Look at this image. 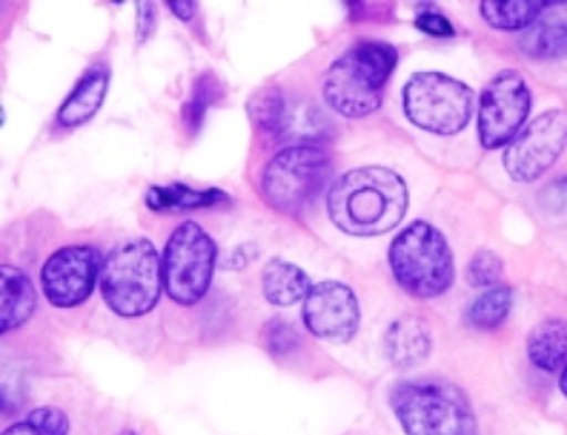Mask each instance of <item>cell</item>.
Returning a JSON list of instances; mask_svg holds the SVG:
<instances>
[{"mask_svg": "<svg viewBox=\"0 0 567 435\" xmlns=\"http://www.w3.org/2000/svg\"><path fill=\"white\" fill-rule=\"evenodd\" d=\"M219 97H221L219 80L214 76L213 72L200 74L197 82H195L192 99L187 101L186 106H184V114H182L184 125H186L187 131H189L192 135H195V133L203 127L208 108H210Z\"/></svg>", "mask_w": 567, "mask_h": 435, "instance_id": "cell-23", "label": "cell"}, {"mask_svg": "<svg viewBox=\"0 0 567 435\" xmlns=\"http://www.w3.org/2000/svg\"><path fill=\"white\" fill-rule=\"evenodd\" d=\"M473 111L475 92L443 72H416L403 87L406 120L433 135H458L470 125Z\"/></svg>", "mask_w": 567, "mask_h": 435, "instance_id": "cell-7", "label": "cell"}, {"mask_svg": "<svg viewBox=\"0 0 567 435\" xmlns=\"http://www.w3.org/2000/svg\"><path fill=\"white\" fill-rule=\"evenodd\" d=\"M229 203V195L221 189H195L186 184H168V186H150L146 205L152 210H194Z\"/></svg>", "mask_w": 567, "mask_h": 435, "instance_id": "cell-18", "label": "cell"}, {"mask_svg": "<svg viewBox=\"0 0 567 435\" xmlns=\"http://www.w3.org/2000/svg\"><path fill=\"white\" fill-rule=\"evenodd\" d=\"M526 351H528L529 362L547 373H555L566 367V322L547 320L543 324L535 325L526 339Z\"/></svg>", "mask_w": 567, "mask_h": 435, "instance_id": "cell-17", "label": "cell"}, {"mask_svg": "<svg viewBox=\"0 0 567 435\" xmlns=\"http://www.w3.org/2000/svg\"><path fill=\"white\" fill-rule=\"evenodd\" d=\"M398 50L381 40H361L333 61L323 79V99L344 117L381 111L384 87L398 66Z\"/></svg>", "mask_w": 567, "mask_h": 435, "instance_id": "cell-2", "label": "cell"}, {"mask_svg": "<svg viewBox=\"0 0 567 435\" xmlns=\"http://www.w3.org/2000/svg\"><path fill=\"white\" fill-rule=\"evenodd\" d=\"M566 367H561L560 370V390H561V394H564V396H566L567 394V390H566Z\"/></svg>", "mask_w": 567, "mask_h": 435, "instance_id": "cell-30", "label": "cell"}, {"mask_svg": "<svg viewBox=\"0 0 567 435\" xmlns=\"http://www.w3.org/2000/svg\"><path fill=\"white\" fill-rule=\"evenodd\" d=\"M360 303L354 290L342 282H318L305 298L303 322L317 339L336 344L349 343L360 330Z\"/></svg>", "mask_w": 567, "mask_h": 435, "instance_id": "cell-12", "label": "cell"}, {"mask_svg": "<svg viewBox=\"0 0 567 435\" xmlns=\"http://www.w3.org/2000/svg\"><path fill=\"white\" fill-rule=\"evenodd\" d=\"M261 339L267 352L275 358L288 356L290 352L296 351L301 341L293 325L282 319H272L271 322H267Z\"/></svg>", "mask_w": 567, "mask_h": 435, "instance_id": "cell-26", "label": "cell"}, {"mask_svg": "<svg viewBox=\"0 0 567 435\" xmlns=\"http://www.w3.org/2000/svg\"><path fill=\"white\" fill-rule=\"evenodd\" d=\"M406 210L405 180L381 165L349 170L329 188V220L350 237L390 234L403 221Z\"/></svg>", "mask_w": 567, "mask_h": 435, "instance_id": "cell-1", "label": "cell"}, {"mask_svg": "<svg viewBox=\"0 0 567 435\" xmlns=\"http://www.w3.org/2000/svg\"><path fill=\"white\" fill-rule=\"evenodd\" d=\"M37 309V290L20 267L0 266V332L27 324Z\"/></svg>", "mask_w": 567, "mask_h": 435, "instance_id": "cell-15", "label": "cell"}, {"mask_svg": "<svg viewBox=\"0 0 567 435\" xmlns=\"http://www.w3.org/2000/svg\"><path fill=\"white\" fill-rule=\"evenodd\" d=\"M390 405L409 435L477 434V416L470 397L443 379L398 383L390 392Z\"/></svg>", "mask_w": 567, "mask_h": 435, "instance_id": "cell-3", "label": "cell"}, {"mask_svg": "<svg viewBox=\"0 0 567 435\" xmlns=\"http://www.w3.org/2000/svg\"><path fill=\"white\" fill-rule=\"evenodd\" d=\"M331 175L333 163L326 149L315 144H297L278 152L267 163L261 194L278 213L299 216L317 201Z\"/></svg>", "mask_w": 567, "mask_h": 435, "instance_id": "cell-6", "label": "cell"}, {"mask_svg": "<svg viewBox=\"0 0 567 435\" xmlns=\"http://www.w3.org/2000/svg\"><path fill=\"white\" fill-rule=\"evenodd\" d=\"M566 20L556 15H543L528 27L518 40L526 55L535 59H556L566 53Z\"/></svg>", "mask_w": 567, "mask_h": 435, "instance_id": "cell-21", "label": "cell"}, {"mask_svg": "<svg viewBox=\"0 0 567 435\" xmlns=\"http://www.w3.org/2000/svg\"><path fill=\"white\" fill-rule=\"evenodd\" d=\"M416 27H419L422 33L435 37V39H451V37L456 34L451 20L439 12H433V10L420 13L419 18H416Z\"/></svg>", "mask_w": 567, "mask_h": 435, "instance_id": "cell-27", "label": "cell"}, {"mask_svg": "<svg viewBox=\"0 0 567 435\" xmlns=\"http://www.w3.org/2000/svg\"><path fill=\"white\" fill-rule=\"evenodd\" d=\"M532 108L523 74L502 71L484 87L478 108V141L484 149L507 146L520 133Z\"/></svg>", "mask_w": 567, "mask_h": 435, "instance_id": "cell-9", "label": "cell"}, {"mask_svg": "<svg viewBox=\"0 0 567 435\" xmlns=\"http://www.w3.org/2000/svg\"><path fill=\"white\" fill-rule=\"evenodd\" d=\"M218 248L197 221H184L173 231L163 256L168 298L182 307L199 303L213 284Z\"/></svg>", "mask_w": 567, "mask_h": 435, "instance_id": "cell-8", "label": "cell"}, {"mask_svg": "<svg viewBox=\"0 0 567 435\" xmlns=\"http://www.w3.org/2000/svg\"><path fill=\"white\" fill-rule=\"evenodd\" d=\"M388 261L393 279L411 298H439L456 279L451 245L430 221L409 224L390 245Z\"/></svg>", "mask_w": 567, "mask_h": 435, "instance_id": "cell-4", "label": "cell"}, {"mask_svg": "<svg viewBox=\"0 0 567 435\" xmlns=\"http://www.w3.org/2000/svg\"><path fill=\"white\" fill-rule=\"evenodd\" d=\"M513 290L509 287H492L481 293L467 311V322L477 330H496L509 317Z\"/></svg>", "mask_w": 567, "mask_h": 435, "instance_id": "cell-22", "label": "cell"}, {"mask_svg": "<svg viewBox=\"0 0 567 435\" xmlns=\"http://www.w3.org/2000/svg\"><path fill=\"white\" fill-rule=\"evenodd\" d=\"M384 352L390 364L398 370H413L432 352V330L427 320L416 314H405L388 328Z\"/></svg>", "mask_w": 567, "mask_h": 435, "instance_id": "cell-13", "label": "cell"}, {"mask_svg": "<svg viewBox=\"0 0 567 435\" xmlns=\"http://www.w3.org/2000/svg\"><path fill=\"white\" fill-rule=\"evenodd\" d=\"M503 275V261L496 252L488 248L478 250L467 267V282L473 288L496 287Z\"/></svg>", "mask_w": 567, "mask_h": 435, "instance_id": "cell-25", "label": "cell"}, {"mask_svg": "<svg viewBox=\"0 0 567 435\" xmlns=\"http://www.w3.org/2000/svg\"><path fill=\"white\" fill-rule=\"evenodd\" d=\"M566 112L547 111L518 133L505 148L503 167L516 183L542 178L566 148Z\"/></svg>", "mask_w": 567, "mask_h": 435, "instance_id": "cell-10", "label": "cell"}, {"mask_svg": "<svg viewBox=\"0 0 567 435\" xmlns=\"http://www.w3.org/2000/svg\"><path fill=\"white\" fill-rule=\"evenodd\" d=\"M550 2L542 0H483L481 15L488 25L499 31L528 29Z\"/></svg>", "mask_w": 567, "mask_h": 435, "instance_id": "cell-20", "label": "cell"}, {"mask_svg": "<svg viewBox=\"0 0 567 435\" xmlns=\"http://www.w3.org/2000/svg\"><path fill=\"white\" fill-rule=\"evenodd\" d=\"M138 40L146 42L155 29V10L152 2H138Z\"/></svg>", "mask_w": 567, "mask_h": 435, "instance_id": "cell-28", "label": "cell"}, {"mask_svg": "<svg viewBox=\"0 0 567 435\" xmlns=\"http://www.w3.org/2000/svg\"><path fill=\"white\" fill-rule=\"evenodd\" d=\"M71 424L65 411L58 407H40L27 415L23 423L12 424L2 434H39V435H65L69 434Z\"/></svg>", "mask_w": 567, "mask_h": 435, "instance_id": "cell-24", "label": "cell"}, {"mask_svg": "<svg viewBox=\"0 0 567 435\" xmlns=\"http://www.w3.org/2000/svg\"><path fill=\"white\" fill-rule=\"evenodd\" d=\"M99 279L110 311L123 319H138L162 298V258L148 239L125 242L106 253Z\"/></svg>", "mask_w": 567, "mask_h": 435, "instance_id": "cell-5", "label": "cell"}, {"mask_svg": "<svg viewBox=\"0 0 567 435\" xmlns=\"http://www.w3.org/2000/svg\"><path fill=\"white\" fill-rule=\"evenodd\" d=\"M110 85V66L104 63L90 66L78 80L76 87L58 112V124L66 130L90 122L104 104Z\"/></svg>", "mask_w": 567, "mask_h": 435, "instance_id": "cell-14", "label": "cell"}, {"mask_svg": "<svg viewBox=\"0 0 567 435\" xmlns=\"http://www.w3.org/2000/svg\"><path fill=\"white\" fill-rule=\"evenodd\" d=\"M261 287L271 305L290 307L303 301L312 284L301 267L275 258L261 271Z\"/></svg>", "mask_w": 567, "mask_h": 435, "instance_id": "cell-16", "label": "cell"}, {"mask_svg": "<svg viewBox=\"0 0 567 435\" xmlns=\"http://www.w3.org/2000/svg\"><path fill=\"white\" fill-rule=\"evenodd\" d=\"M250 116L258 130L275 141L288 137L296 120L290 104L277 87H267L264 92L251 95Z\"/></svg>", "mask_w": 567, "mask_h": 435, "instance_id": "cell-19", "label": "cell"}, {"mask_svg": "<svg viewBox=\"0 0 567 435\" xmlns=\"http://www.w3.org/2000/svg\"><path fill=\"white\" fill-rule=\"evenodd\" d=\"M103 267V253L90 245L59 248L45 260L40 282L45 299L58 309L82 305L95 290Z\"/></svg>", "mask_w": 567, "mask_h": 435, "instance_id": "cell-11", "label": "cell"}, {"mask_svg": "<svg viewBox=\"0 0 567 435\" xmlns=\"http://www.w3.org/2000/svg\"><path fill=\"white\" fill-rule=\"evenodd\" d=\"M168 8H171V12L175 13L178 20L186 21L187 23V21H192L195 18L197 2H192V0H171Z\"/></svg>", "mask_w": 567, "mask_h": 435, "instance_id": "cell-29", "label": "cell"}]
</instances>
